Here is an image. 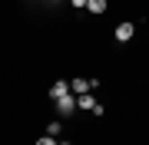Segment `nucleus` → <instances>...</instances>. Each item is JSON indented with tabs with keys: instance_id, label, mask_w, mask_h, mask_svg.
<instances>
[{
	"instance_id": "nucleus-1",
	"label": "nucleus",
	"mask_w": 149,
	"mask_h": 145,
	"mask_svg": "<svg viewBox=\"0 0 149 145\" xmlns=\"http://www.w3.org/2000/svg\"><path fill=\"white\" fill-rule=\"evenodd\" d=\"M73 109H80V106H76V99L70 96V92L56 99V115H73Z\"/></svg>"
},
{
	"instance_id": "nucleus-2",
	"label": "nucleus",
	"mask_w": 149,
	"mask_h": 145,
	"mask_svg": "<svg viewBox=\"0 0 149 145\" xmlns=\"http://www.w3.org/2000/svg\"><path fill=\"white\" fill-rule=\"evenodd\" d=\"M133 33H136V23L123 20L119 27H116V40H119V43H129V40H133Z\"/></svg>"
},
{
	"instance_id": "nucleus-3",
	"label": "nucleus",
	"mask_w": 149,
	"mask_h": 145,
	"mask_svg": "<svg viewBox=\"0 0 149 145\" xmlns=\"http://www.w3.org/2000/svg\"><path fill=\"white\" fill-rule=\"evenodd\" d=\"M66 92H73V89H70V82H66V79H56V82H53V89H50V99L56 102L60 96H66Z\"/></svg>"
},
{
	"instance_id": "nucleus-4",
	"label": "nucleus",
	"mask_w": 149,
	"mask_h": 145,
	"mask_svg": "<svg viewBox=\"0 0 149 145\" xmlns=\"http://www.w3.org/2000/svg\"><path fill=\"white\" fill-rule=\"evenodd\" d=\"M76 106H80V109H86V112H93V106H96V99L90 96V92H80V96H76Z\"/></svg>"
},
{
	"instance_id": "nucleus-5",
	"label": "nucleus",
	"mask_w": 149,
	"mask_h": 145,
	"mask_svg": "<svg viewBox=\"0 0 149 145\" xmlns=\"http://www.w3.org/2000/svg\"><path fill=\"white\" fill-rule=\"evenodd\" d=\"M86 10L90 13H106V0H86Z\"/></svg>"
},
{
	"instance_id": "nucleus-6",
	"label": "nucleus",
	"mask_w": 149,
	"mask_h": 145,
	"mask_svg": "<svg viewBox=\"0 0 149 145\" xmlns=\"http://www.w3.org/2000/svg\"><path fill=\"white\" fill-rule=\"evenodd\" d=\"M70 89H73L76 96H80V92H90V79H73V82H70Z\"/></svg>"
},
{
	"instance_id": "nucleus-7",
	"label": "nucleus",
	"mask_w": 149,
	"mask_h": 145,
	"mask_svg": "<svg viewBox=\"0 0 149 145\" xmlns=\"http://www.w3.org/2000/svg\"><path fill=\"white\" fill-rule=\"evenodd\" d=\"M60 129H63V122H60V119H53V122H50V135H60Z\"/></svg>"
},
{
	"instance_id": "nucleus-8",
	"label": "nucleus",
	"mask_w": 149,
	"mask_h": 145,
	"mask_svg": "<svg viewBox=\"0 0 149 145\" xmlns=\"http://www.w3.org/2000/svg\"><path fill=\"white\" fill-rule=\"evenodd\" d=\"M70 3H73V7H86V0H70Z\"/></svg>"
}]
</instances>
